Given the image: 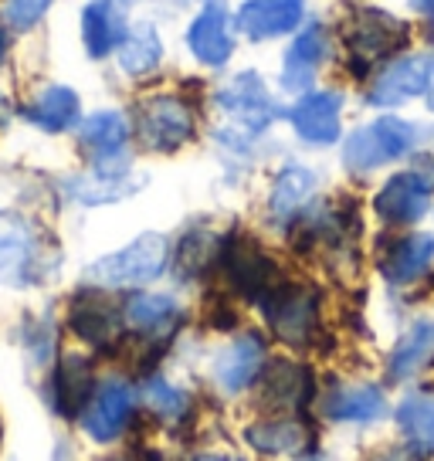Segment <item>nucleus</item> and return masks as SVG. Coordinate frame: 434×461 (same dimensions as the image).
<instances>
[{
    "instance_id": "f704fd0d",
    "label": "nucleus",
    "mask_w": 434,
    "mask_h": 461,
    "mask_svg": "<svg viewBox=\"0 0 434 461\" xmlns=\"http://www.w3.org/2000/svg\"><path fill=\"white\" fill-rule=\"evenodd\" d=\"M197 461H224L221 455H203V458H197Z\"/></svg>"
},
{
    "instance_id": "dca6fc26",
    "label": "nucleus",
    "mask_w": 434,
    "mask_h": 461,
    "mask_svg": "<svg viewBox=\"0 0 434 461\" xmlns=\"http://www.w3.org/2000/svg\"><path fill=\"white\" fill-rule=\"evenodd\" d=\"M126 38V14L116 0H92L82 11V41L92 58H105Z\"/></svg>"
},
{
    "instance_id": "39448f33",
    "label": "nucleus",
    "mask_w": 434,
    "mask_h": 461,
    "mask_svg": "<svg viewBox=\"0 0 434 461\" xmlns=\"http://www.w3.org/2000/svg\"><path fill=\"white\" fill-rule=\"evenodd\" d=\"M140 136L149 149L170 153L194 136V109L176 95H157L140 109Z\"/></svg>"
},
{
    "instance_id": "f3484780",
    "label": "nucleus",
    "mask_w": 434,
    "mask_h": 461,
    "mask_svg": "<svg viewBox=\"0 0 434 461\" xmlns=\"http://www.w3.org/2000/svg\"><path fill=\"white\" fill-rule=\"evenodd\" d=\"M387 401L384 393L370 384H353V387H336L326 401H322V414L330 420H353V424H366V420L384 418Z\"/></svg>"
},
{
    "instance_id": "6ab92c4d",
    "label": "nucleus",
    "mask_w": 434,
    "mask_h": 461,
    "mask_svg": "<svg viewBox=\"0 0 434 461\" xmlns=\"http://www.w3.org/2000/svg\"><path fill=\"white\" fill-rule=\"evenodd\" d=\"M434 261V238L431 234H411L404 241H397V245L387 251V258H384V275L391 278L393 285H407V282H414L420 275L431 268Z\"/></svg>"
},
{
    "instance_id": "2f4dec72",
    "label": "nucleus",
    "mask_w": 434,
    "mask_h": 461,
    "mask_svg": "<svg viewBox=\"0 0 434 461\" xmlns=\"http://www.w3.org/2000/svg\"><path fill=\"white\" fill-rule=\"evenodd\" d=\"M397 420L411 438H418L420 445H428L434 438V403L424 397H411L397 407Z\"/></svg>"
},
{
    "instance_id": "393cba45",
    "label": "nucleus",
    "mask_w": 434,
    "mask_h": 461,
    "mask_svg": "<svg viewBox=\"0 0 434 461\" xmlns=\"http://www.w3.org/2000/svg\"><path fill=\"white\" fill-rule=\"evenodd\" d=\"M316 190V176L305 167H285L272 184V197H268V211L278 224H285L299 214V207L309 201V194Z\"/></svg>"
},
{
    "instance_id": "4c0bfd02",
    "label": "nucleus",
    "mask_w": 434,
    "mask_h": 461,
    "mask_svg": "<svg viewBox=\"0 0 434 461\" xmlns=\"http://www.w3.org/2000/svg\"><path fill=\"white\" fill-rule=\"evenodd\" d=\"M224 461H238V458H224Z\"/></svg>"
},
{
    "instance_id": "c85d7f7f",
    "label": "nucleus",
    "mask_w": 434,
    "mask_h": 461,
    "mask_svg": "<svg viewBox=\"0 0 434 461\" xmlns=\"http://www.w3.org/2000/svg\"><path fill=\"white\" fill-rule=\"evenodd\" d=\"M248 445L261 455H295L305 445V428L299 420H261L248 428Z\"/></svg>"
},
{
    "instance_id": "2eb2a0df",
    "label": "nucleus",
    "mask_w": 434,
    "mask_h": 461,
    "mask_svg": "<svg viewBox=\"0 0 434 461\" xmlns=\"http://www.w3.org/2000/svg\"><path fill=\"white\" fill-rule=\"evenodd\" d=\"M431 86V61L428 58H401L380 75L370 88V105H401L420 95Z\"/></svg>"
},
{
    "instance_id": "20e7f679",
    "label": "nucleus",
    "mask_w": 434,
    "mask_h": 461,
    "mask_svg": "<svg viewBox=\"0 0 434 461\" xmlns=\"http://www.w3.org/2000/svg\"><path fill=\"white\" fill-rule=\"evenodd\" d=\"M265 316L268 326L276 330L278 339H285L289 346H305L316 332V292L303 285H276L265 299Z\"/></svg>"
},
{
    "instance_id": "c756f323",
    "label": "nucleus",
    "mask_w": 434,
    "mask_h": 461,
    "mask_svg": "<svg viewBox=\"0 0 434 461\" xmlns=\"http://www.w3.org/2000/svg\"><path fill=\"white\" fill-rule=\"evenodd\" d=\"M88 401V363L82 357H65L55 374V407L61 414L82 411Z\"/></svg>"
},
{
    "instance_id": "423d86ee",
    "label": "nucleus",
    "mask_w": 434,
    "mask_h": 461,
    "mask_svg": "<svg viewBox=\"0 0 434 461\" xmlns=\"http://www.w3.org/2000/svg\"><path fill=\"white\" fill-rule=\"evenodd\" d=\"M431 190H434V170L397 173L376 194L374 207L387 224H414L431 207Z\"/></svg>"
},
{
    "instance_id": "72a5a7b5",
    "label": "nucleus",
    "mask_w": 434,
    "mask_h": 461,
    "mask_svg": "<svg viewBox=\"0 0 434 461\" xmlns=\"http://www.w3.org/2000/svg\"><path fill=\"white\" fill-rule=\"evenodd\" d=\"M418 11H434V0H414Z\"/></svg>"
},
{
    "instance_id": "e433bc0d",
    "label": "nucleus",
    "mask_w": 434,
    "mask_h": 461,
    "mask_svg": "<svg viewBox=\"0 0 434 461\" xmlns=\"http://www.w3.org/2000/svg\"><path fill=\"white\" fill-rule=\"evenodd\" d=\"M0 441H4V424H0Z\"/></svg>"
},
{
    "instance_id": "473e14b6",
    "label": "nucleus",
    "mask_w": 434,
    "mask_h": 461,
    "mask_svg": "<svg viewBox=\"0 0 434 461\" xmlns=\"http://www.w3.org/2000/svg\"><path fill=\"white\" fill-rule=\"evenodd\" d=\"M48 7H51V0H7V24L17 31H28L31 24L41 21Z\"/></svg>"
},
{
    "instance_id": "7ed1b4c3",
    "label": "nucleus",
    "mask_w": 434,
    "mask_h": 461,
    "mask_svg": "<svg viewBox=\"0 0 434 461\" xmlns=\"http://www.w3.org/2000/svg\"><path fill=\"white\" fill-rule=\"evenodd\" d=\"M41 241L28 221L0 211V285L24 288L41 278Z\"/></svg>"
},
{
    "instance_id": "0eeeda50",
    "label": "nucleus",
    "mask_w": 434,
    "mask_h": 461,
    "mask_svg": "<svg viewBox=\"0 0 434 461\" xmlns=\"http://www.w3.org/2000/svg\"><path fill=\"white\" fill-rule=\"evenodd\" d=\"M221 261H224V272L234 282V288L248 299H265L276 288V265L251 238H241V234L231 238L224 245Z\"/></svg>"
},
{
    "instance_id": "4be33fe9",
    "label": "nucleus",
    "mask_w": 434,
    "mask_h": 461,
    "mask_svg": "<svg viewBox=\"0 0 434 461\" xmlns=\"http://www.w3.org/2000/svg\"><path fill=\"white\" fill-rule=\"evenodd\" d=\"M78 109H82V105H78V95H75L72 88L48 86L41 95L24 109V119L34 122V126L44 132H61L78 119Z\"/></svg>"
},
{
    "instance_id": "bb28decb",
    "label": "nucleus",
    "mask_w": 434,
    "mask_h": 461,
    "mask_svg": "<svg viewBox=\"0 0 434 461\" xmlns=\"http://www.w3.org/2000/svg\"><path fill=\"white\" fill-rule=\"evenodd\" d=\"M126 322L140 332H170L180 322V305L170 295H132L126 303Z\"/></svg>"
},
{
    "instance_id": "f257e3e1",
    "label": "nucleus",
    "mask_w": 434,
    "mask_h": 461,
    "mask_svg": "<svg viewBox=\"0 0 434 461\" xmlns=\"http://www.w3.org/2000/svg\"><path fill=\"white\" fill-rule=\"evenodd\" d=\"M170 258V245L159 234H143L132 245H126L116 255H105L95 265H88L86 278L92 285L105 288H130V285H146L163 275Z\"/></svg>"
},
{
    "instance_id": "412c9836",
    "label": "nucleus",
    "mask_w": 434,
    "mask_h": 461,
    "mask_svg": "<svg viewBox=\"0 0 434 461\" xmlns=\"http://www.w3.org/2000/svg\"><path fill=\"white\" fill-rule=\"evenodd\" d=\"M326 55V34L322 28H305L295 41H292L289 55H285V68H282V86L292 88V92H299L312 82V75H316L319 61Z\"/></svg>"
},
{
    "instance_id": "c9c22d12",
    "label": "nucleus",
    "mask_w": 434,
    "mask_h": 461,
    "mask_svg": "<svg viewBox=\"0 0 434 461\" xmlns=\"http://www.w3.org/2000/svg\"><path fill=\"white\" fill-rule=\"evenodd\" d=\"M0 51H4V34H0Z\"/></svg>"
},
{
    "instance_id": "f03ea898",
    "label": "nucleus",
    "mask_w": 434,
    "mask_h": 461,
    "mask_svg": "<svg viewBox=\"0 0 434 461\" xmlns=\"http://www.w3.org/2000/svg\"><path fill=\"white\" fill-rule=\"evenodd\" d=\"M418 143V130L404 119H376L370 126L357 130L343 146V159L353 173H370L391 159L404 157L411 146Z\"/></svg>"
},
{
    "instance_id": "a211bd4d",
    "label": "nucleus",
    "mask_w": 434,
    "mask_h": 461,
    "mask_svg": "<svg viewBox=\"0 0 434 461\" xmlns=\"http://www.w3.org/2000/svg\"><path fill=\"white\" fill-rule=\"evenodd\" d=\"M265 403H272L278 411H295L309 397V370L299 363L276 360L265 370V387H261Z\"/></svg>"
},
{
    "instance_id": "5701e85b",
    "label": "nucleus",
    "mask_w": 434,
    "mask_h": 461,
    "mask_svg": "<svg viewBox=\"0 0 434 461\" xmlns=\"http://www.w3.org/2000/svg\"><path fill=\"white\" fill-rule=\"evenodd\" d=\"M68 319H72V330L92 346H109L119 336V316L113 312V305L95 295H78Z\"/></svg>"
},
{
    "instance_id": "aec40b11",
    "label": "nucleus",
    "mask_w": 434,
    "mask_h": 461,
    "mask_svg": "<svg viewBox=\"0 0 434 461\" xmlns=\"http://www.w3.org/2000/svg\"><path fill=\"white\" fill-rule=\"evenodd\" d=\"M431 360H434V319H420V322H414L401 336V343L393 346L387 370H391L393 380H407V376H414L420 366H428Z\"/></svg>"
},
{
    "instance_id": "6e6552de",
    "label": "nucleus",
    "mask_w": 434,
    "mask_h": 461,
    "mask_svg": "<svg viewBox=\"0 0 434 461\" xmlns=\"http://www.w3.org/2000/svg\"><path fill=\"white\" fill-rule=\"evenodd\" d=\"M217 105L248 132H261L276 119V102L268 99V92H265V86H261V78L255 72L238 75L231 86L221 88Z\"/></svg>"
},
{
    "instance_id": "4468645a",
    "label": "nucleus",
    "mask_w": 434,
    "mask_h": 461,
    "mask_svg": "<svg viewBox=\"0 0 434 461\" xmlns=\"http://www.w3.org/2000/svg\"><path fill=\"white\" fill-rule=\"evenodd\" d=\"M303 14V0H248L238 11V28L245 31L248 38L265 41V38H278V34L295 31Z\"/></svg>"
},
{
    "instance_id": "a878e982",
    "label": "nucleus",
    "mask_w": 434,
    "mask_h": 461,
    "mask_svg": "<svg viewBox=\"0 0 434 461\" xmlns=\"http://www.w3.org/2000/svg\"><path fill=\"white\" fill-rule=\"evenodd\" d=\"M163 48H159V34L153 31V24H140V28L126 31V38L119 44V65L122 72L132 78H143L159 65Z\"/></svg>"
},
{
    "instance_id": "ddd939ff",
    "label": "nucleus",
    "mask_w": 434,
    "mask_h": 461,
    "mask_svg": "<svg viewBox=\"0 0 434 461\" xmlns=\"http://www.w3.org/2000/svg\"><path fill=\"white\" fill-rule=\"evenodd\" d=\"M339 109H343L339 92H312V95L295 102L292 126H295V132L303 136L305 143H336L339 140Z\"/></svg>"
},
{
    "instance_id": "b1692460",
    "label": "nucleus",
    "mask_w": 434,
    "mask_h": 461,
    "mask_svg": "<svg viewBox=\"0 0 434 461\" xmlns=\"http://www.w3.org/2000/svg\"><path fill=\"white\" fill-rule=\"evenodd\" d=\"M78 140H82V146L92 149L99 159L116 157L119 149L126 146V140H130V122H126V115L116 113V109H105V113L88 115L86 122L78 126Z\"/></svg>"
},
{
    "instance_id": "9d476101",
    "label": "nucleus",
    "mask_w": 434,
    "mask_h": 461,
    "mask_svg": "<svg viewBox=\"0 0 434 461\" xmlns=\"http://www.w3.org/2000/svg\"><path fill=\"white\" fill-rule=\"evenodd\" d=\"M187 44L197 61L214 65V68H221V65L231 58L234 34H231V21H228L224 4H211L207 11H201V14L190 21Z\"/></svg>"
},
{
    "instance_id": "f8f14e48",
    "label": "nucleus",
    "mask_w": 434,
    "mask_h": 461,
    "mask_svg": "<svg viewBox=\"0 0 434 461\" xmlns=\"http://www.w3.org/2000/svg\"><path fill=\"white\" fill-rule=\"evenodd\" d=\"M261 366H265V343L255 332H245L241 339H234L214 360L217 387L228 390V393H241V390L258 380Z\"/></svg>"
},
{
    "instance_id": "cd10ccee",
    "label": "nucleus",
    "mask_w": 434,
    "mask_h": 461,
    "mask_svg": "<svg viewBox=\"0 0 434 461\" xmlns=\"http://www.w3.org/2000/svg\"><path fill=\"white\" fill-rule=\"evenodd\" d=\"M132 190H140V180H132L119 170H99L95 176H78L68 184V194H72L78 203H109V201H122L130 197Z\"/></svg>"
},
{
    "instance_id": "7c9ffc66",
    "label": "nucleus",
    "mask_w": 434,
    "mask_h": 461,
    "mask_svg": "<svg viewBox=\"0 0 434 461\" xmlns=\"http://www.w3.org/2000/svg\"><path fill=\"white\" fill-rule=\"evenodd\" d=\"M143 397L146 403L157 411L163 420H180L187 418L190 411V397L184 393V390H176L170 380H163V376H153L149 384L143 387Z\"/></svg>"
},
{
    "instance_id": "1a4fd4ad",
    "label": "nucleus",
    "mask_w": 434,
    "mask_h": 461,
    "mask_svg": "<svg viewBox=\"0 0 434 461\" xmlns=\"http://www.w3.org/2000/svg\"><path fill=\"white\" fill-rule=\"evenodd\" d=\"M132 390L122 384V380H105L92 397H88L86 407V434L95 438V441H113L122 434V428L130 424L132 418Z\"/></svg>"
},
{
    "instance_id": "9b49d317",
    "label": "nucleus",
    "mask_w": 434,
    "mask_h": 461,
    "mask_svg": "<svg viewBox=\"0 0 434 461\" xmlns=\"http://www.w3.org/2000/svg\"><path fill=\"white\" fill-rule=\"evenodd\" d=\"M347 41L357 58L374 61L404 44V24L384 11H360L347 28Z\"/></svg>"
}]
</instances>
